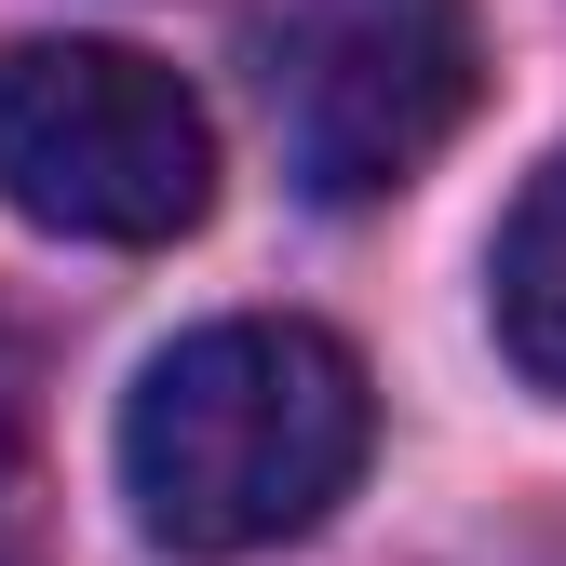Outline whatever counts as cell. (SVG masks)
Returning <instances> with one entry per match:
<instances>
[{
    "mask_svg": "<svg viewBox=\"0 0 566 566\" xmlns=\"http://www.w3.org/2000/svg\"><path fill=\"white\" fill-rule=\"evenodd\" d=\"M485 95L472 0H283L270 14V122L311 202H391Z\"/></svg>",
    "mask_w": 566,
    "mask_h": 566,
    "instance_id": "3957f363",
    "label": "cell"
},
{
    "mask_svg": "<svg viewBox=\"0 0 566 566\" xmlns=\"http://www.w3.org/2000/svg\"><path fill=\"white\" fill-rule=\"evenodd\" d=\"M0 202L54 243H189L217 217V122L163 54L0 41Z\"/></svg>",
    "mask_w": 566,
    "mask_h": 566,
    "instance_id": "7a4b0ae2",
    "label": "cell"
},
{
    "mask_svg": "<svg viewBox=\"0 0 566 566\" xmlns=\"http://www.w3.org/2000/svg\"><path fill=\"white\" fill-rule=\"evenodd\" d=\"M485 297H500V350L566 391V149L526 176V202L500 217V270H485Z\"/></svg>",
    "mask_w": 566,
    "mask_h": 566,
    "instance_id": "277c9868",
    "label": "cell"
},
{
    "mask_svg": "<svg viewBox=\"0 0 566 566\" xmlns=\"http://www.w3.org/2000/svg\"><path fill=\"white\" fill-rule=\"evenodd\" d=\"M14 485H28V472H14V446H0V513H14ZM0 566H14V553H0Z\"/></svg>",
    "mask_w": 566,
    "mask_h": 566,
    "instance_id": "5b68a950",
    "label": "cell"
},
{
    "mask_svg": "<svg viewBox=\"0 0 566 566\" xmlns=\"http://www.w3.org/2000/svg\"><path fill=\"white\" fill-rule=\"evenodd\" d=\"M378 446V391L324 324H202L149 350V378L122 405V500L163 553L217 566L270 553L350 500V472Z\"/></svg>",
    "mask_w": 566,
    "mask_h": 566,
    "instance_id": "6da1fadb",
    "label": "cell"
}]
</instances>
